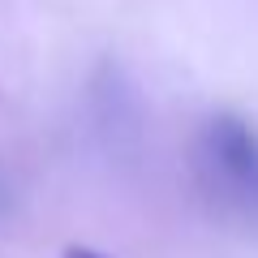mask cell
<instances>
[{
	"instance_id": "6da1fadb",
	"label": "cell",
	"mask_w": 258,
	"mask_h": 258,
	"mask_svg": "<svg viewBox=\"0 0 258 258\" xmlns=\"http://www.w3.org/2000/svg\"><path fill=\"white\" fill-rule=\"evenodd\" d=\"M207 181L237 207H258V134L237 116H215L198 138Z\"/></svg>"
},
{
	"instance_id": "7a4b0ae2",
	"label": "cell",
	"mask_w": 258,
	"mask_h": 258,
	"mask_svg": "<svg viewBox=\"0 0 258 258\" xmlns=\"http://www.w3.org/2000/svg\"><path fill=\"white\" fill-rule=\"evenodd\" d=\"M64 258H108V254H99V249H86V245H69V249H64Z\"/></svg>"
}]
</instances>
